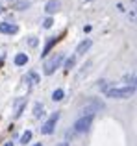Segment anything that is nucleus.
Here are the masks:
<instances>
[{
    "mask_svg": "<svg viewBox=\"0 0 137 146\" xmlns=\"http://www.w3.org/2000/svg\"><path fill=\"white\" fill-rule=\"evenodd\" d=\"M56 43H58V37H52V39L50 41H48V44H47V46H45V50H43V54H41V56H47V54L48 52H50V48L52 46H54V44Z\"/></svg>",
    "mask_w": 137,
    "mask_h": 146,
    "instance_id": "11",
    "label": "nucleus"
},
{
    "mask_svg": "<svg viewBox=\"0 0 137 146\" xmlns=\"http://www.w3.org/2000/svg\"><path fill=\"white\" fill-rule=\"evenodd\" d=\"M91 122H93V117H80L78 120L74 122V129H76L78 133L87 131V129L91 128Z\"/></svg>",
    "mask_w": 137,
    "mask_h": 146,
    "instance_id": "3",
    "label": "nucleus"
},
{
    "mask_svg": "<svg viewBox=\"0 0 137 146\" xmlns=\"http://www.w3.org/2000/svg\"><path fill=\"white\" fill-rule=\"evenodd\" d=\"M58 118H59V113H54V115H52V117L43 124L41 133H45V135H50V133L54 131V128H56V122H58Z\"/></svg>",
    "mask_w": 137,
    "mask_h": 146,
    "instance_id": "4",
    "label": "nucleus"
},
{
    "mask_svg": "<svg viewBox=\"0 0 137 146\" xmlns=\"http://www.w3.org/2000/svg\"><path fill=\"white\" fill-rule=\"evenodd\" d=\"M102 107H104V104H102L100 100H93L89 106H85V107L82 109V113H83L82 117H93L94 111H96V109H102Z\"/></svg>",
    "mask_w": 137,
    "mask_h": 146,
    "instance_id": "5",
    "label": "nucleus"
},
{
    "mask_svg": "<svg viewBox=\"0 0 137 146\" xmlns=\"http://www.w3.org/2000/svg\"><path fill=\"white\" fill-rule=\"evenodd\" d=\"M26 61H28V56H26V54H17V56H15V65H17V67L26 65Z\"/></svg>",
    "mask_w": 137,
    "mask_h": 146,
    "instance_id": "9",
    "label": "nucleus"
},
{
    "mask_svg": "<svg viewBox=\"0 0 137 146\" xmlns=\"http://www.w3.org/2000/svg\"><path fill=\"white\" fill-rule=\"evenodd\" d=\"M30 139H32V131H24V133L21 135V143H22V144L30 143Z\"/></svg>",
    "mask_w": 137,
    "mask_h": 146,
    "instance_id": "13",
    "label": "nucleus"
},
{
    "mask_svg": "<svg viewBox=\"0 0 137 146\" xmlns=\"http://www.w3.org/2000/svg\"><path fill=\"white\" fill-rule=\"evenodd\" d=\"M91 44H93V43H91V39H85V41H82V43H80L78 46H76V54H85L87 50L91 48Z\"/></svg>",
    "mask_w": 137,
    "mask_h": 146,
    "instance_id": "8",
    "label": "nucleus"
},
{
    "mask_svg": "<svg viewBox=\"0 0 137 146\" xmlns=\"http://www.w3.org/2000/svg\"><path fill=\"white\" fill-rule=\"evenodd\" d=\"M74 63H76V59H74V57H68V59H67V63H65V68H72V67H74Z\"/></svg>",
    "mask_w": 137,
    "mask_h": 146,
    "instance_id": "15",
    "label": "nucleus"
},
{
    "mask_svg": "<svg viewBox=\"0 0 137 146\" xmlns=\"http://www.w3.org/2000/svg\"><path fill=\"white\" fill-rule=\"evenodd\" d=\"M52 24H54V22H52V19H45V22H43V26H45V28H50Z\"/></svg>",
    "mask_w": 137,
    "mask_h": 146,
    "instance_id": "16",
    "label": "nucleus"
},
{
    "mask_svg": "<svg viewBox=\"0 0 137 146\" xmlns=\"http://www.w3.org/2000/svg\"><path fill=\"white\" fill-rule=\"evenodd\" d=\"M33 115H35V118H41L45 115V107L41 106V104H35V106H33Z\"/></svg>",
    "mask_w": 137,
    "mask_h": 146,
    "instance_id": "10",
    "label": "nucleus"
},
{
    "mask_svg": "<svg viewBox=\"0 0 137 146\" xmlns=\"http://www.w3.org/2000/svg\"><path fill=\"white\" fill-rule=\"evenodd\" d=\"M4 146H13V143H6V144H4Z\"/></svg>",
    "mask_w": 137,
    "mask_h": 146,
    "instance_id": "19",
    "label": "nucleus"
},
{
    "mask_svg": "<svg viewBox=\"0 0 137 146\" xmlns=\"http://www.w3.org/2000/svg\"><path fill=\"white\" fill-rule=\"evenodd\" d=\"M35 146H41V144H35Z\"/></svg>",
    "mask_w": 137,
    "mask_h": 146,
    "instance_id": "20",
    "label": "nucleus"
},
{
    "mask_svg": "<svg viewBox=\"0 0 137 146\" xmlns=\"http://www.w3.org/2000/svg\"><path fill=\"white\" fill-rule=\"evenodd\" d=\"M58 146H68V144H67V143H59Z\"/></svg>",
    "mask_w": 137,
    "mask_h": 146,
    "instance_id": "18",
    "label": "nucleus"
},
{
    "mask_svg": "<svg viewBox=\"0 0 137 146\" xmlns=\"http://www.w3.org/2000/svg\"><path fill=\"white\" fill-rule=\"evenodd\" d=\"M59 7H61V2H59V0H48L47 6H45V11H47L48 15H54L56 11H59Z\"/></svg>",
    "mask_w": 137,
    "mask_h": 146,
    "instance_id": "6",
    "label": "nucleus"
},
{
    "mask_svg": "<svg viewBox=\"0 0 137 146\" xmlns=\"http://www.w3.org/2000/svg\"><path fill=\"white\" fill-rule=\"evenodd\" d=\"M30 44H32V46H35V44H37V41H35V37H30Z\"/></svg>",
    "mask_w": 137,
    "mask_h": 146,
    "instance_id": "17",
    "label": "nucleus"
},
{
    "mask_svg": "<svg viewBox=\"0 0 137 146\" xmlns=\"http://www.w3.org/2000/svg\"><path fill=\"white\" fill-rule=\"evenodd\" d=\"M63 96H65V93H63V89H56L54 93H52V98H54L56 102H59V100H63Z\"/></svg>",
    "mask_w": 137,
    "mask_h": 146,
    "instance_id": "12",
    "label": "nucleus"
},
{
    "mask_svg": "<svg viewBox=\"0 0 137 146\" xmlns=\"http://www.w3.org/2000/svg\"><path fill=\"white\" fill-rule=\"evenodd\" d=\"M63 59H65V56H63V54H54V56H52L50 59H47V61H45V65H43L45 74H47V76L54 74V72H56V68H59V67H61Z\"/></svg>",
    "mask_w": 137,
    "mask_h": 146,
    "instance_id": "1",
    "label": "nucleus"
},
{
    "mask_svg": "<svg viewBox=\"0 0 137 146\" xmlns=\"http://www.w3.org/2000/svg\"><path fill=\"white\" fill-rule=\"evenodd\" d=\"M28 80H32L33 83H39V76H37L35 72H30V74H28Z\"/></svg>",
    "mask_w": 137,
    "mask_h": 146,
    "instance_id": "14",
    "label": "nucleus"
},
{
    "mask_svg": "<svg viewBox=\"0 0 137 146\" xmlns=\"http://www.w3.org/2000/svg\"><path fill=\"white\" fill-rule=\"evenodd\" d=\"M135 93V87H115V89H109L108 91V96L109 98H130L132 94Z\"/></svg>",
    "mask_w": 137,
    "mask_h": 146,
    "instance_id": "2",
    "label": "nucleus"
},
{
    "mask_svg": "<svg viewBox=\"0 0 137 146\" xmlns=\"http://www.w3.org/2000/svg\"><path fill=\"white\" fill-rule=\"evenodd\" d=\"M17 32H19L17 24H7V22L0 24V33H17Z\"/></svg>",
    "mask_w": 137,
    "mask_h": 146,
    "instance_id": "7",
    "label": "nucleus"
}]
</instances>
